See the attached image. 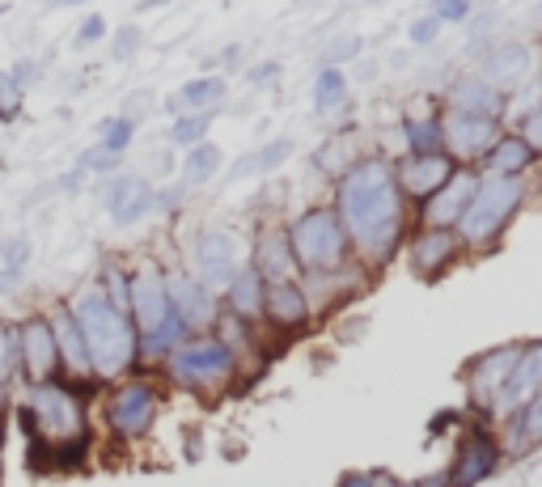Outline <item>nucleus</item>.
Wrapping results in <instances>:
<instances>
[{
	"label": "nucleus",
	"instance_id": "1",
	"mask_svg": "<svg viewBox=\"0 0 542 487\" xmlns=\"http://www.w3.org/2000/svg\"><path fill=\"white\" fill-rule=\"evenodd\" d=\"M335 212H339V225L348 233L352 250H360V259L373 267L386 263L407 229L403 191L394 183L390 161H382V157L352 161V166L339 174Z\"/></svg>",
	"mask_w": 542,
	"mask_h": 487
},
{
	"label": "nucleus",
	"instance_id": "2",
	"mask_svg": "<svg viewBox=\"0 0 542 487\" xmlns=\"http://www.w3.org/2000/svg\"><path fill=\"white\" fill-rule=\"evenodd\" d=\"M26 424L34 449L30 458H51V466H72L85 458V403L64 382H34L26 390Z\"/></svg>",
	"mask_w": 542,
	"mask_h": 487
},
{
	"label": "nucleus",
	"instance_id": "3",
	"mask_svg": "<svg viewBox=\"0 0 542 487\" xmlns=\"http://www.w3.org/2000/svg\"><path fill=\"white\" fill-rule=\"evenodd\" d=\"M68 314L77 322L85 352H89V365H94L98 377H119L140 360V335L132 327V318L115 310L102 288H81V293L68 301Z\"/></svg>",
	"mask_w": 542,
	"mask_h": 487
},
{
	"label": "nucleus",
	"instance_id": "4",
	"mask_svg": "<svg viewBox=\"0 0 542 487\" xmlns=\"http://www.w3.org/2000/svg\"><path fill=\"white\" fill-rule=\"evenodd\" d=\"M128 301H132V327L140 335V356H170L178 344L187 339L183 322L174 318V305H170V293H166V276L157 267H140L132 276V288H128Z\"/></svg>",
	"mask_w": 542,
	"mask_h": 487
},
{
	"label": "nucleus",
	"instance_id": "5",
	"mask_svg": "<svg viewBox=\"0 0 542 487\" xmlns=\"http://www.w3.org/2000/svg\"><path fill=\"white\" fill-rule=\"evenodd\" d=\"M288 246H293V263L305 276H339L348 267V233L339 225L335 208H310L288 225Z\"/></svg>",
	"mask_w": 542,
	"mask_h": 487
},
{
	"label": "nucleus",
	"instance_id": "6",
	"mask_svg": "<svg viewBox=\"0 0 542 487\" xmlns=\"http://www.w3.org/2000/svg\"><path fill=\"white\" fill-rule=\"evenodd\" d=\"M526 204V183L521 178H496V174H487L479 178V191H475V200L471 208L462 212V221H458V242L462 246H492L504 229H509V221L517 216V208Z\"/></svg>",
	"mask_w": 542,
	"mask_h": 487
},
{
	"label": "nucleus",
	"instance_id": "7",
	"mask_svg": "<svg viewBox=\"0 0 542 487\" xmlns=\"http://www.w3.org/2000/svg\"><path fill=\"white\" fill-rule=\"evenodd\" d=\"M166 373L174 386L195 390V394H221L233 377H238V352L225 339H183L166 356Z\"/></svg>",
	"mask_w": 542,
	"mask_h": 487
},
{
	"label": "nucleus",
	"instance_id": "8",
	"mask_svg": "<svg viewBox=\"0 0 542 487\" xmlns=\"http://www.w3.org/2000/svg\"><path fill=\"white\" fill-rule=\"evenodd\" d=\"M504 462V445L496 432H487L483 424L466 428V437L458 441V454H454V466L445 475V487H479L483 479H492Z\"/></svg>",
	"mask_w": 542,
	"mask_h": 487
},
{
	"label": "nucleus",
	"instance_id": "9",
	"mask_svg": "<svg viewBox=\"0 0 542 487\" xmlns=\"http://www.w3.org/2000/svg\"><path fill=\"white\" fill-rule=\"evenodd\" d=\"M521 352L526 344H504V348H492L471 360V369H466V390H471V403L483 407V411H496L504 386H509V377L517 369Z\"/></svg>",
	"mask_w": 542,
	"mask_h": 487
},
{
	"label": "nucleus",
	"instance_id": "10",
	"mask_svg": "<svg viewBox=\"0 0 542 487\" xmlns=\"http://www.w3.org/2000/svg\"><path fill=\"white\" fill-rule=\"evenodd\" d=\"M157 386L149 382H128L119 386L111 399H106V424H111L115 437H144L153 428V416H157Z\"/></svg>",
	"mask_w": 542,
	"mask_h": 487
},
{
	"label": "nucleus",
	"instance_id": "11",
	"mask_svg": "<svg viewBox=\"0 0 542 487\" xmlns=\"http://www.w3.org/2000/svg\"><path fill=\"white\" fill-rule=\"evenodd\" d=\"M17 339V365L34 382H51L60 369V352H56V335H51V318H26L13 331Z\"/></svg>",
	"mask_w": 542,
	"mask_h": 487
},
{
	"label": "nucleus",
	"instance_id": "12",
	"mask_svg": "<svg viewBox=\"0 0 542 487\" xmlns=\"http://www.w3.org/2000/svg\"><path fill=\"white\" fill-rule=\"evenodd\" d=\"M102 200L106 208H111V216L119 225H136L140 216H149L157 208H170L174 204V195H157L144 178L136 174H115V178H106V187H102Z\"/></svg>",
	"mask_w": 542,
	"mask_h": 487
},
{
	"label": "nucleus",
	"instance_id": "13",
	"mask_svg": "<svg viewBox=\"0 0 542 487\" xmlns=\"http://www.w3.org/2000/svg\"><path fill=\"white\" fill-rule=\"evenodd\" d=\"M475 191H479V174L475 170H454V178L420 204V225L424 229H458L462 212L475 200Z\"/></svg>",
	"mask_w": 542,
	"mask_h": 487
},
{
	"label": "nucleus",
	"instance_id": "14",
	"mask_svg": "<svg viewBox=\"0 0 542 487\" xmlns=\"http://www.w3.org/2000/svg\"><path fill=\"white\" fill-rule=\"evenodd\" d=\"M166 293H170V305H174V318L183 322V331H204L216 322V314H221V301H216V293L195 280L187 272L178 276H166Z\"/></svg>",
	"mask_w": 542,
	"mask_h": 487
},
{
	"label": "nucleus",
	"instance_id": "15",
	"mask_svg": "<svg viewBox=\"0 0 542 487\" xmlns=\"http://www.w3.org/2000/svg\"><path fill=\"white\" fill-rule=\"evenodd\" d=\"M195 280H204L208 288H221L238 276V238L229 229H204L195 238Z\"/></svg>",
	"mask_w": 542,
	"mask_h": 487
},
{
	"label": "nucleus",
	"instance_id": "16",
	"mask_svg": "<svg viewBox=\"0 0 542 487\" xmlns=\"http://www.w3.org/2000/svg\"><path fill=\"white\" fill-rule=\"evenodd\" d=\"M458 161L445 157V153H432V157H407L403 166H394V183H399L403 195H411V200H428V195H437L449 178H454Z\"/></svg>",
	"mask_w": 542,
	"mask_h": 487
},
{
	"label": "nucleus",
	"instance_id": "17",
	"mask_svg": "<svg viewBox=\"0 0 542 487\" xmlns=\"http://www.w3.org/2000/svg\"><path fill=\"white\" fill-rule=\"evenodd\" d=\"M445 149L454 153V157H462V161H475V157H483L487 149L496 144V136H500V123L496 119H483V115H462V111H454L445 123Z\"/></svg>",
	"mask_w": 542,
	"mask_h": 487
},
{
	"label": "nucleus",
	"instance_id": "18",
	"mask_svg": "<svg viewBox=\"0 0 542 487\" xmlns=\"http://www.w3.org/2000/svg\"><path fill=\"white\" fill-rule=\"evenodd\" d=\"M458 233L454 229H420L411 238L407 246V255H411V267H415V276H424V280H437L449 263L458 259Z\"/></svg>",
	"mask_w": 542,
	"mask_h": 487
},
{
	"label": "nucleus",
	"instance_id": "19",
	"mask_svg": "<svg viewBox=\"0 0 542 487\" xmlns=\"http://www.w3.org/2000/svg\"><path fill=\"white\" fill-rule=\"evenodd\" d=\"M263 318L280 331H301L305 322L314 318V305L310 293L297 284V280H280V284H267V297H263Z\"/></svg>",
	"mask_w": 542,
	"mask_h": 487
},
{
	"label": "nucleus",
	"instance_id": "20",
	"mask_svg": "<svg viewBox=\"0 0 542 487\" xmlns=\"http://www.w3.org/2000/svg\"><path fill=\"white\" fill-rule=\"evenodd\" d=\"M449 106L462 115H483V119H500L504 111V94L496 85H487L483 77H462L449 85Z\"/></svg>",
	"mask_w": 542,
	"mask_h": 487
},
{
	"label": "nucleus",
	"instance_id": "21",
	"mask_svg": "<svg viewBox=\"0 0 542 487\" xmlns=\"http://www.w3.org/2000/svg\"><path fill=\"white\" fill-rule=\"evenodd\" d=\"M255 272L263 276V284H280L293 280L297 263H293V246H288V229H271L255 246Z\"/></svg>",
	"mask_w": 542,
	"mask_h": 487
},
{
	"label": "nucleus",
	"instance_id": "22",
	"mask_svg": "<svg viewBox=\"0 0 542 487\" xmlns=\"http://www.w3.org/2000/svg\"><path fill=\"white\" fill-rule=\"evenodd\" d=\"M51 335H56L60 365H64L68 373H77V377L94 373V365H89V352H85V339H81V331H77V322H72L68 305H60V310L51 314Z\"/></svg>",
	"mask_w": 542,
	"mask_h": 487
},
{
	"label": "nucleus",
	"instance_id": "23",
	"mask_svg": "<svg viewBox=\"0 0 542 487\" xmlns=\"http://www.w3.org/2000/svg\"><path fill=\"white\" fill-rule=\"evenodd\" d=\"M483 161H487V174H496V178H521L538 161V153L513 132V136H496V144L483 153Z\"/></svg>",
	"mask_w": 542,
	"mask_h": 487
},
{
	"label": "nucleus",
	"instance_id": "24",
	"mask_svg": "<svg viewBox=\"0 0 542 487\" xmlns=\"http://www.w3.org/2000/svg\"><path fill=\"white\" fill-rule=\"evenodd\" d=\"M263 297H267V284L263 276L255 272V267H246V272H238L229 284H225V301H229V310L238 314V318H263Z\"/></svg>",
	"mask_w": 542,
	"mask_h": 487
},
{
	"label": "nucleus",
	"instance_id": "25",
	"mask_svg": "<svg viewBox=\"0 0 542 487\" xmlns=\"http://www.w3.org/2000/svg\"><path fill=\"white\" fill-rule=\"evenodd\" d=\"M521 72H530V47L526 43H496L483 60V81L500 85V81H517Z\"/></svg>",
	"mask_w": 542,
	"mask_h": 487
},
{
	"label": "nucleus",
	"instance_id": "26",
	"mask_svg": "<svg viewBox=\"0 0 542 487\" xmlns=\"http://www.w3.org/2000/svg\"><path fill=\"white\" fill-rule=\"evenodd\" d=\"M534 445H542V390L509 416V449L513 454H526Z\"/></svg>",
	"mask_w": 542,
	"mask_h": 487
},
{
	"label": "nucleus",
	"instance_id": "27",
	"mask_svg": "<svg viewBox=\"0 0 542 487\" xmlns=\"http://www.w3.org/2000/svg\"><path fill=\"white\" fill-rule=\"evenodd\" d=\"M225 77H195V81H187L183 89L174 94V106H183L187 115H195V111H212L216 102H225Z\"/></svg>",
	"mask_w": 542,
	"mask_h": 487
},
{
	"label": "nucleus",
	"instance_id": "28",
	"mask_svg": "<svg viewBox=\"0 0 542 487\" xmlns=\"http://www.w3.org/2000/svg\"><path fill=\"white\" fill-rule=\"evenodd\" d=\"M284 157H293V140L280 136V140H271L263 144V149H255L246 161H238L233 166V178H246V174H271V170H280L284 166Z\"/></svg>",
	"mask_w": 542,
	"mask_h": 487
},
{
	"label": "nucleus",
	"instance_id": "29",
	"mask_svg": "<svg viewBox=\"0 0 542 487\" xmlns=\"http://www.w3.org/2000/svg\"><path fill=\"white\" fill-rule=\"evenodd\" d=\"M216 170H221V149H216V144H208V140L191 144L187 157H183V187H200V183H208Z\"/></svg>",
	"mask_w": 542,
	"mask_h": 487
},
{
	"label": "nucleus",
	"instance_id": "30",
	"mask_svg": "<svg viewBox=\"0 0 542 487\" xmlns=\"http://www.w3.org/2000/svg\"><path fill=\"white\" fill-rule=\"evenodd\" d=\"M403 136H407L411 157L445 153V128H441L437 119H407V123H403Z\"/></svg>",
	"mask_w": 542,
	"mask_h": 487
},
{
	"label": "nucleus",
	"instance_id": "31",
	"mask_svg": "<svg viewBox=\"0 0 542 487\" xmlns=\"http://www.w3.org/2000/svg\"><path fill=\"white\" fill-rule=\"evenodd\" d=\"M343 102H348V77L339 68H322L314 81V106L318 111H335Z\"/></svg>",
	"mask_w": 542,
	"mask_h": 487
},
{
	"label": "nucleus",
	"instance_id": "32",
	"mask_svg": "<svg viewBox=\"0 0 542 487\" xmlns=\"http://www.w3.org/2000/svg\"><path fill=\"white\" fill-rule=\"evenodd\" d=\"M208 128H212V115L208 111H195V115H178L174 119V128H170V140L174 144H200L204 136H208Z\"/></svg>",
	"mask_w": 542,
	"mask_h": 487
},
{
	"label": "nucleus",
	"instance_id": "33",
	"mask_svg": "<svg viewBox=\"0 0 542 487\" xmlns=\"http://www.w3.org/2000/svg\"><path fill=\"white\" fill-rule=\"evenodd\" d=\"M132 136H136V123H132V119H102V149L128 153Z\"/></svg>",
	"mask_w": 542,
	"mask_h": 487
},
{
	"label": "nucleus",
	"instance_id": "34",
	"mask_svg": "<svg viewBox=\"0 0 542 487\" xmlns=\"http://www.w3.org/2000/svg\"><path fill=\"white\" fill-rule=\"evenodd\" d=\"M517 136L526 140L534 153H542V98L526 111V119H521V132H517Z\"/></svg>",
	"mask_w": 542,
	"mask_h": 487
},
{
	"label": "nucleus",
	"instance_id": "35",
	"mask_svg": "<svg viewBox=\"0 0 542 487\" xmlns=\"http://www.w3.org/2000/svg\"><path fill=\"white\" fill-rule=\"evenodd\" d=\"M17 369V339H13V331L0 322V386H5V377Z\"/></svg>",
	"mask_w": 542,
	"mask_h": 487
},
{
	"label": "nucleus",
	"instance_id": "36",
	"mask_svg": "<svg viewBox=\"0 0 542 487\" xmlns=\"http://www.w3.org/2000/svg\"><path fill=\"white\" fill-rule=\"evenodd\" d=\"M140 43H144V30H140V26H119V34H115V56H119V60H132L136 51H140Z\"/></svg>",
	"mask_w": 542,
	"mask_h": 487
},
{
	"label": "nucleus",
	"instance_id": "37",
	"mask_svg": "<svg viewBox=\"0 0 542 487\" xmlns=\"http://www.w3.org/2000/svg\"><path fill=\"white\" fill-rule=\"evenodd\" d=\"M119 157L123 153H111V149H102V144H94V149L81 153V170H115Z\"/></svg>",
	"mask_w": 542,
	"mask_h": 487
},
{
	"label": "nucleus",
	"instance_id": "38",
	"mask_svg": "<svg viewBox=\"0 0 542 487\" xmlns=\"http://www.w3.org/2000/svg\"><path fill=\"white\" fill-rule=\"evenodd\" d=\"M432 17H437L441 26H445V22H466V17H471V0H437Z\"/></svg>",
	"mask_w": 542,
	"mask_h": 487
},
{
	"label": "nucleus",
	"instance_id": "39",
	"mask_svg": "<svg viewBox=\"0 0 542 487\" xmlns=\"http://www.w3.org/2000/svg\"><path fill=\"white\" fill-rule=\"evenodd\" d=\"M352 56H360V39H356V34H343L339 43L327 47V68H335V64H343V60H352Z\"/></svg>",
	"mask_w": 542,
	"mask_h": 487
},
{
	"label": "nucleus",
	"instance_id": "40",
	"mask_svg": "<svg viewBox=\"0 0 542 487\" xmlns=\"http://www.w3.org/2000/svg\"><path fill=\"white\" fill-rule=\"evenodd\" d=\"M106 34V17H98V13H89L85 22H81V30H77V43L81 47H89V43H98Z\"/></svg>",
	"mask_w": 542,
	"mask_h": 487
},
{
	"label": "nucleus",
	"instance_id": "41",
	"mask_svg": "<svg viewBox=\"0 0 542 487\" xmlns=\"http://www.w3.org/2000/svg\"><path fill=\"white\" fill-rule=\"evenodd\" d=\"M437 34H441V22H437V17H420V22H411V43H432V39H437Z\"/></svg>",
	"mask_w": 542,
	"mask_h": 487
},
{
	"label": "nucleus",
	"instance_id": "42",
	"mask_svg": "<svg viewBox=\"0 0 542 487\" xmlns=\"http://www.w3.org/2000/svg\"><path fill=\"white\" fill-rule=\"evenodd\" d=\"M271 77H276V64H263V68L250 72V81H271Z\"/></svg>",
	"mask_w": 542,
	"mask_h": 487
},
{
	"label": "nucleus",
	"instance_id": "43",
	"mask_svg": "<svg viewBox=\"0 0 542 487\" xmlns=\"http://www.w3.org/2000/svg\"><path fill=\"white\" fill-rule=\"evenodd\" d=\"M9 407V394H5V386H0V411H5Z\"/></svg>",
	"mask_w": 542,
	"mask_h": 487
},
{
	"label": "nucleus",
	"instance_id": "44",
	"mask_svg": "<svg viewBox=\"0 0 542 487\" xmlns=\"http://www.w3.org/2000/svg\"><path fill=\"white\" fill-rule=\"evenodd\" d=\"M51 5H85V0H51Z\"/></svg>",
	"mask_w": 542,
	"mask_h": 487
},
{
	"label": "nucleus",
	"instance_id": "45",
	"mask_svg": "<svg viewBox=\"0 0 542 487\" xmlns=\"http://www.w3.org/2000/svg\"><path fill=\"white\" fill-rule=\"evenodd\" d=\"M0 267H5V242H0Z\"/></svg>",
	"mask_w": 542,
	"mask_h": 487
},
{
	"label": "nucleus",
	"instance_id": "46",
	"mask_svg": "<svg viewBox=\"0 0 542 487\" xmlns=\"http://www.w3.org/2000/svg\"><path fill=\"white\" fill-rule=\"evenodd\" d=\"M144 5H166V0H144Z\"/></svg>",
	"mask_w": 542,
	"mask_h": 487
},
{
	"label": "nucleus",
	"instance_id": "47",
	"mask_svg": "<svg viewBox=\"0 0 542 487\" xmlns=\"http://www.w3.org/2000/svg\"><path fill=\"white\" fill-rule=\"evenodd\" d=\"M538 13H542V5H538Z\"/></svg>",
	"mask_w": 542,
	"mask_h": 487
}]
</instances>
